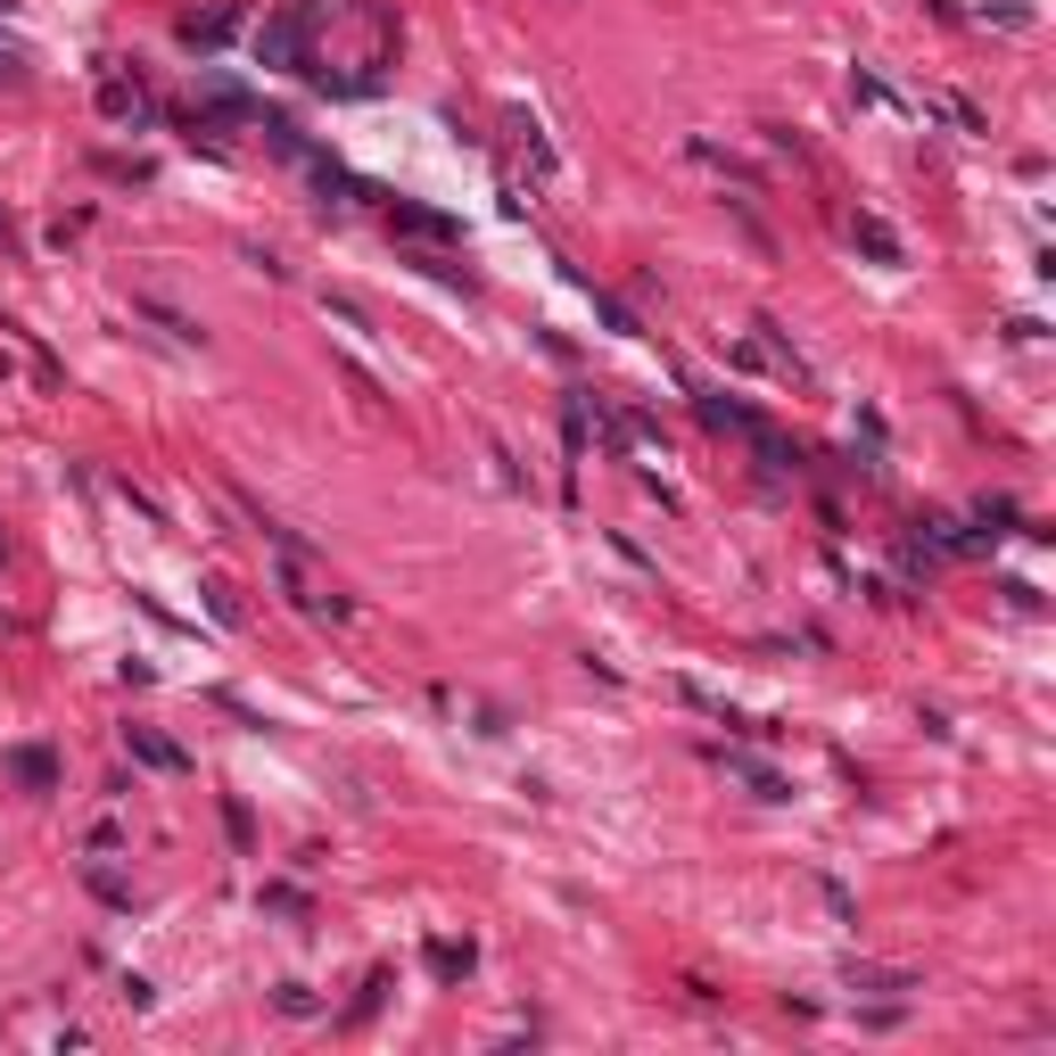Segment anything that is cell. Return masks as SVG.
Returning a JSON list of instances; mask_svg holds the SVG:
<instances>
[{
  "instance_id": "6da1fadb",
  "label": "cell",
  "mask_w": 1056,
  "mask_h": 1056,
  "mask_svg": "<svg viewBox=\"0 0 1056 1056\" xmlns=\"http://www.w3.org/2000/svg\"><path fill=\"white\" fill-rule=\"evenodd\" d=\"M257 58H264V67H306V17H297V9H289V17H273L257 34Z\"/></svg>"
},
{
  "instance_id": "7a4b0ae2",
  "label": "cell",
  "mask_w": 1056,
  "mask_h": 1056,
  "mask_svg": "<svg viewBox=\"0 0 1056 1056\" xmlns=\"http://www.w3.org/2000/svg\"><path fill=\"white\" fill-rule=\"evenodd\" d=\"M851 990H916V974H900V965H851Z\"/></svg>"
},
{
  "instance_id": "3957f363",
  "label": "cell",
  "mask_w": 1056,
  "mask_h": 1056,
  "mask_svg": "<svg viewBox=\"0 0 1056 1056\" xmlns=\"http://www.w3.org/2000/svg\"><path fill=\"white\" fill-rule=\"evenodd\" d=\"M99 99H108V116H116V124H124V116H132V124H141V116H149L141 83H116V74H108V92H99Z\"/></svg>"
},
{
  "instance_id": "277c9868",
  "label": "cell",
  "mask_w": 1056,
  "mask_h": 1056,
  "mask_svg": "<svg viewBox=\"0 0 1056 1056\" xmlns=\"http://www.w3.org/2000/svg\"><path fill=\"white\" fill-rule=\"evenodd\" d=\"M132 751H141L149 768H182V751H174V743H157V735H132Z\"/></svg>"
},
{
  "instance_id": "5b68a950",
  "label": "cell",
  "mask_w": 1056,
  "mask_h": 1056,
  "mask_svg": "<svg viewBox=\"0 0 1056 1056\" xmlns=\"http://www.w3.org/2000/svg\"><path fill=\"white\" fill-rule=\"evenodd\" d=\"M182 34H190V41H199V50H206V41H223V34H232V17H223V9H215V17H190Z\"/></svg>"
},
{
  "instance_id": "8992f818",
  "label": "cell",
  "mask_w": 1056,
  "mask_h": 1056,
  "mask_svg": "<svg viewBox=\"0 0 1056 1056\" xmlns=\"http://www.w3.org/2000/svg\"><path fill=\"white\" fill-rule=\"evenodd\" d=\"M429 965H438V974H463V965H471V949H454V941H438V949H429Z\"/></svg>"
},
{
  "instance_id": "52a82bcc",
  "label": "cell",
  "mask_w": 1056,
  "mask_h": 1056,
  "mask_svg": "<svg viewBox=\"0 0 1056 1056\" xmlns=\"http://www.w3.org/2000/svg\"><path fill=\"white\" fill-rule=\"evenodd\" d=\"M9 240H17V232H9V223H0V248H9Z\"/></svg>"
},
{
  "instance_id": "ba28073f",
  "label": "cell",
  "mask_w": 1056,
  "mask_h": 1056,
  "mask_svg": "<svg viewBox=\"0 0 1056 1056\" xmlns=\"http://www.w3.org/2000/svg\"><path fill=\"white\" fill-rule=\"evenodd\" d=\"M0 9H9V0H0Z\"/></svg>"
}]
</instances>
